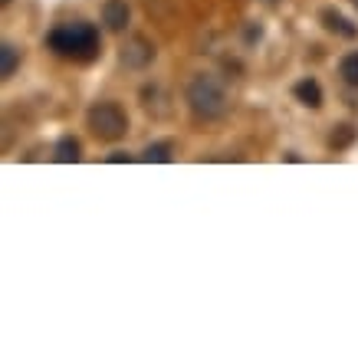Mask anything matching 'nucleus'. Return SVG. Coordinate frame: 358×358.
I'll use <instances>...</instances> for the list:
<instances>
[{"instance_id": "1", "label": "nucleus", "mask_w": 358, "mask_h": 358, "mask_svg": "<svg viewBox=\"0 0 358 358\" xmlns=\"http://www.w3.org/2000/svg\"><path fill=\"white\" fill-rule=\"evenodd\" d=\"M46 46H50L56 56L73 59V63H89V59H96L99 50H102L96 23H89V20H73V23L53 27V30L46 33Z\"/></svg>"}, {"instance_id": "2", "label": "nucleus", "mask_w": 358, "mask_h": 358, "mask_svg": "<svg viewBox=\"0 0 358 358\" xmlns=\"http://www.w3.org/2000/svg\"><path fill=\"white\" fill-rule=\"evenodd\" d=\"M187 109L194 112V119L201 122H217L227 115V92H224V86H220V79L207 76V73H201V76H194L191 83H187Z\"/></svg>"}, {"instance_id": "3", "label": "nucleus", "mask_w": 358, "mask_h": 358, "mask_svg": "<svg viewBox=\"0 0 358 358\" xmlns=\"http://www.w3.org/2000/svg\"><path fill=\"white\" fill-rule=\"evenodd\" d=\"M86 125L96 138L119 141L129 131V115H125V109H122L119 102H96L86 115Z\"/></svg>"}, {"instance_id": "4", "label": "nucleus", "mask_w": 358, "mask_h": 358, "mask_svg": "<svg viewBox=\"0 0 358 358\" xmlns=\"http://www.w3.org/2000/svg\"><path fill=\"white\" fill-rule=\"evenodd\" d=\"M119 59L125 69H148L155 63V43L145 36H129L119 50Z\"/></svg>"}, {"instance_id": "5", "label": "nucleus", "mask_w": 358, "mask_h": 358, "mask_svg": "<svg viewBox=\"0 0 358 358\" xmlns=\"http://www.w3.org/2000/svg\"><path fill=\"white\" fill-rule=\"evenodd\" d=\"M102 23H106L112 33H122L129 27V3H125V0H106V7H102Z\"/></svg>"}, {"instance_id": "6", "label": "nucleus", "mask_w": 358, "mask_h": 358, "mask_svg": "<svg viewBox=\"0 0 358 358\" xmlns=\"http://www.w3.org/2000/svg\"><path fill=\"white\" fill-rule=\"evenodd\" d=\"M293 92L306 109H319V106H322V86H319L315 79H299L293 86Z\"/></svg>"}, {"instance_id": "7", "label": "nucleus", "mask_w": 358, "mask_h": 358, "mask_svg": "<svg viewBox=\"0 0 358 358\" xmlns=\"http://www.w3.org/2000/svg\"><path fill=\"white\" fill-rule=\"evenodd\" d=\"M322 23H326L329 33H338V36H345V40H355V36H358L355 23H348L345 17H342L338 10H332V7H329V10H322Z\"/></svg>"}, {"instance_id": "8", "label": "nucleus", "mask_w": 358, "mask_h": 358, "mask_svg": "<svg viewBox=\"0 0 358 358\" xmlns=\"http://www.w3.org/2000/svg\"><path fill=\"white\" fill-rule=\"evenodd\" d=\"M53 158H56V162H63V164H69V162H79V158H83V145H79V141L73 138V135H66V138H59V141H56Z\"/></svg>"}, {"instance_id": "9", "label": "nucleus", "mask_w": 358, "mask_h": 358, "mask_svg": "<svg viewBox=\"0 0 358 358\" xmlns=\"http://www.w3.org/2000/svg\"><path fill=\"white\" fill-rule=\"evenodd\" d=\"M174 158V145L171 141H155V145H148L145 152H141V162H148V164H164V162H171Z\"/></svg>"}, {"instance_id": "10", "label": "nucleus", "mask_w": 358, "mask_h": 358, "mask_svg": "<svg viewBox=\"0 0 358 358\" xmlns=\"http://www.w3.org/2000/svg\"><path fill=\"white\" fill-rule=\"evenodd\" d=\"M17 66H20V50L13 43H3L0 46V76L10 79L17 73Z\"/></svg>"}, {"instance_id": "11", "label": "nucleus", "mask_w": 358, "mask_h": 358, "mask_svg": "<svg viewBox=\"0 0 358 358\" xmlns=\"http://www.w3.org/2000/svg\"><path fill=\"white\" fill-rule=\"evenodd\" d=\"M355 141V125H336L332 129V135H329V148H336V152H342V148H348Z\"/></svg>"}, {"instance_id": "12", "label": "nucleus", "mask_w": 358, "mask_h": 358, "mask_svg": "<svg viewBox=\"0 0 358 358\" xmlns=\"http://www.w3.org/2000/svg\"><path fill=\"white\" fill-rule=\"evenodd\" d=\"M338 76L345 79V86L358 89V53L342 56V63H338Z\"/></svg>"}, {"instance_id": "13", "label": "nucleus", "mask_w": 358, "mask_h": 358, "mask_svg": "<svg viewBox=\"0 0 358 358\" xmlns=\"http://www.w3.org/2000/svg\"><path fill=\"white\" fill-rule=\"evenodd\" d=\"M109 162H112V164H119V162H131V155H125V152H115V155H109Z\"/></svg>"}, {"instance_id": "14", "label": "nucleus", "mask_w": 358, "mask_h": 358, "mask_svg": "<svg viewBox=\"0 0 358 358\" xmlns=\"http://www.w3.org/2000/svg\"><path fill=\"white\" fill-rule=\"evenodd\" d=\"M10 3H13V0H0V7H10Z\"/></svg>"}, {"instance_id": "15", "label": "nucleus", "mask_w": 358, "mask_h": 358, "mask_svg": "<svg viewBox=\"0 0 358 358\" xmlns=\"http://www.w3.org/2000/svg\"><path fill=\"white\" fill-rule=\"evenodd\" d=\"M355 7H358V0H355Z\"/></svg>"}]
</instances>
